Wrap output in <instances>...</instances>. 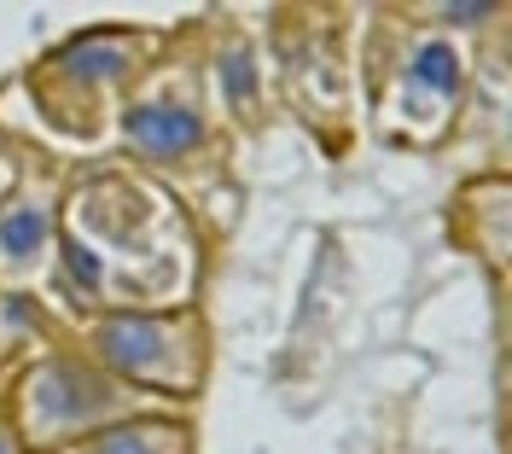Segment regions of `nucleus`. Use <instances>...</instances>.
<instances>
[{
    "label": "nucleus",
    "mask_w": 512,
    "mask_h": 454,
    "mask_svg": "<svg viewBox=\"0 0 512 454\" xmlns=\"http://www.w3.org/2000/svg\"><path fill=\"white\" fill-rule=\"evenodd\" d=\"M0 454H12V443H6V437H0Z\"/></svg>",
    "instance_id": "20e7f679"
},
{
    "label": "nucleus",
    "mask_w": 512,
    "mask_h": 454,
    "mask_svg": "<svg viewBox=\"0 0 512 454\" xmlns=\"http://www.w3.org/2000/svg\"><path fill=\"white\" fill-rule=\"evenodd\" d=\"M41 227H47V222H41V210H18V222L0 227V245H6L12 257H24L35 239H41Z\"/></svg>",
    "instance_id": "f03ea898"
},
{
    "label": "nucleus",
    "mask_w": 512,
    "mask_h": 454,
    "mask_svg": "<svg viewBox=\"0 0 512 454\" xmlns=\"http://www.w3.org/2000/svg\"><path fill=\"white\" fill-rule=\"evenodd\" d=\"M99 454H158V449H152V443H146L140 431H128V437H111V443H105Z\"/></svg>",
    "instance_id": "7ed1b4c3"
},
{
    "label": "nucleus",
    "mask_w": 512,
    "mask_h": 454,
    "mask_svg": "<svg viewBox=\"0 0 512 454\" xmlns=\"http://www.w3.org/2000/svg\"><path fill=\"white\" fill-rule=\"evenodd\" d=\"M128 134H134V146H146V152H181V146L198 140V123H192L187 111H163V105H152V111L134 117Z\"/></svg>",
    "instance_id": "f257e3e1"
}]
</instances>
